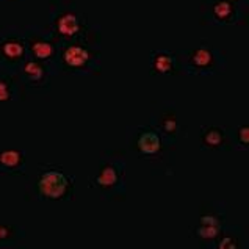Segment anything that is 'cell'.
<instances>
[{
  "instance_id": "cell-1",
  "label": "cell",
  "mask_w": 249,
  "mask_h": 249,
  "mask_svg": "<svg viewBox=\"0 0 249 249\" xmlns=\"http://www.w3.org/2000/svg\"><path fill=\"white\" fill-rule=\"evenodd\" d=\"M74 180L58 166H44L36 179V191L44 201H63L72 196Z\"/></svg>"
},
{
  "instance_id": "cell-2",
  "label": "cell",
  "mask_w": 249,
  "mask_h": 249,
  "mask_svg": "<svg viewBox=\"0 0 249 249\" xmlns=\"http://www.w3.org/2000/svg\"><path fill=\"white\" fill-rule=\"evenodd\" d=\"M61 65L71 72H85L96 63V53L92 49L79 39L65 42L60 52Z\"/></svg>"
},
{
  "instance_id": "cell-3",
  "label": "cell",
  "mask_w": 249,
  "mask_h": 249,
  "mask_svg": "<svg viewBox=\"0 0 249 249\" xmlns=\"http://www.w3.org/2000/svg\"><path fill=\"white\" fill-rule=\"evenodd\" d=\"M52 30L56 38L61 41H77L83 36L85 30H87V24H85L83 18L79 13L72 10H63L53 14L52 18Z\"/></svg>"
},
{
  "instance_id": "cell-4",
  "label": "cell",
  "mask_w": 249,
  "mask_h": 249,
  "mask_svg": "<svg viewBox=\"0 0 249 249\" xmlns=\"http://www.w3.org/2000/svg\"><path fill=\"white\" fill-rule=\"evenodd\" d=\"M28 58L27 39L19 33H6L0 38V63L8 69H19Z\"/></svg>"
},
{
  "instance_id": "cell-5",
  "label": "cell",
  "mask_w": 249,
  "mask_h": 249,
  "mask_svg": "<svg viewBox=\"0 0 249 249\" xmlns=\"http://www.w3.org/2000/svg\"><path fill=\"white\" fill-rule=\"evenodd\" d=\"M187 65L191 72L195 74H209L212 71H215L218 65L216 52L209 46L195 47L187 55Z\"/></svg>"
},
{
  "instance_id": "cell-6",
  "label": "cell",
  "mask_w": 249,
  "mask_h": 249,
  "mask_svg": "<svg viewBox=\"0 0 249 249\" xmlns=\"http://www.w3.org/2000/svg\"><path fill=\"white\" fill-rule=\"evenodd\" d=\"M27 46H28V56L30 58L44 63L53 60L56 53H58V46H56L55 39L42 33L30 35L27 39Z\"/></svg>"
},
{
  "instance_id": "cell-7",
  "label": "cell",
  "mask_w": 249,
  "mask_h": 249,
  "mask_svg": "<svg viewBox=\"0 0 249 249\" xmlns=\"http://www.w3.org/2000/svg\"><path fill=\"white\" fill-rule=\"evenodd\" d=\"M124 180V168L118 165V163H104V165L99 168L97 174L92 179V185L99 190H115L123 185Z\"/></svg>"
},
{
  "instance_id": "cell-8",
  "label": "cell",
  "mask_w": 249,
  "mask_h": 249,
  "mask_svg": "<svg viewBox=\"0 0 249 249\" xmlns=\"http://www.w3.org/2000/svg\"><path fill=\"white\" fill-rule=\"evenodd\" d=\"M137 149L140 155L147 159H155L161 154V133L152 127H143L138 130Z\"/></svg>"
},
{
  "instance_id": "cell-9",
  "label": "cell",
  "mask_w": 249,
  "mask_h": 249,
  "mask_svg": "<svg viewBox=\"0 0 249 249\" xmlns=\"http://www.w3.org/2000/svg\"><path fill=\"white\" fill-rule=\"evenodd\" d=\"M19 69L20 74H22V79L27 83L33 85V87H42L49 80V69L44 61L35 60L28 56Z\"/></svg>"
},
{
  "instance_id": "cell-10",
  "label": "cell",
  "mask_w": 249,
  "mask_h": 249,
  "mask_svg": "<svg viewBox=\"0 0 249 249\" xmlns=\"http://www.w3.org/2000/svg\"><path fill=\"white\" fill-rule=\"evenodd\" d=\"M210 14L216 24L226 25V24L235 22L238 11H237L235 2H232V0H216V2L212 5Z\"/></svg>"
},
{
  "instance_id": "cell-11",
  "label": "cell",
  "mask_w": 249,
  "mask_h": 249,
  "mask_svg": "<svg viewBox=\"0 0 249 249\" xmlns=\"http://www.w3.org/2000/svg\"><path fill=\"white\" fill-rule=\"evenodd\" d=\"M25 154L19 149H5L0 152V169L10 174H22Z\"/></svg>"
},
{
  "instance_id": "cell-12",
  "label": "cell",
  "mask_w": 249,
  "mask_h": 249,
  "mask_svg": "<svg viewBox=\"0 0 249 249\" xmlns=\"http://www.w3.org/2000/svg\"><path fill=\"white\" fill-rule=\"evenodd\" d=\"M151 66L155 74L166 75L174 71L176 58H174V55L168 51H155L151 55Z\"/></svg>"
},
{
  "instance_id": "cell-13",
  "label": "cell",
  "mask_w": 249,
  "mask_h": 249,
  "mask_svg": "<svg viewBox=\"0 0 249 249\" xmlns=\"http://www.w3.org/2000/svg\"><path fill=\"white\" fill-rule=\"evenodd\" d=\"M226 141V133L221 127L209 125L201 133V143L207 149H219Z\"/></svg>"
},
{
  "instance_id": "cell-14",
  "label": "cell",
  "mask_w": 249,
  "mask_h": 249,
  "mask_svg": "<svg viewBox=\"0 0 249 249\" xmlns=\"http://www.w3.org/2000/svg\"><path fill=\"white\" fill-rule=\"evenodd\" d=\"M159 129L163 135H166V137L173 138L177 135V130H179V123H177V116L174 115L173 111L169 113H165V115H161L160 119H159Z\"/></svg>"
},
{
  "instance_id": "cell-15",
  "label": "cell",
  "mask_w": 249,
  "mask_h": 249,
  "mask_svg": "<svg viewBox=\"0 0 249 249\" xmlns=\"http://www.w3.org/2000/svg\"><path fill=\"white\" fill-rule=\"evenodd\" d=\"M221 233V226L215 224H204L199 223V226L195 229V235L201 240H216Z\"/></svg>"
},
{
  "instance_id": "cell-16",
  "label": "cell",
  "mask_w": 249,
  "mask_h": 249,
  "mask_svg": "<svg viewBox=\"0 0 249 249\" xmlns=\"http://www.w3.org/2000/svg\"><path fill=\"white\" fill-rule=\"evenodd\" d=\"M14 96V85L5 75H0V102H8Z\"/></svg>"
},
{
  "instance_id": "cell-17",
  "label": "cell",
  "mask_w": 249,
  "mask_h": 249,
  "mask_svg": "<svg viewBox=\"0 0 249 249\" xmlns=\"http://www.w3.org/2000/svg\"><path fill=\"white\" fill-rule=\"evenodd\" d=\"M237 141L240 146H243L245 149H248L249 146V129L248 125H241L237 130Z\"/></svg>"
},
{
  "instance_id": "cell-18",
  "label": "cell",
  "mask_w": 249,
  "mask_h": 249,
  "mask_svg": "<svg viewBox=\"0 0 249 249\" xmlns=\"http://www.w3.org/2000/svg\"><path fill=\"white\" fill-rule=\"evenodd\" d=\"M14 235V229L8 224H0V243H3V241H8L11 240Z\"/></svg>"
},
{
  "instance_id": "cell-19",
  "label": "cell",
  "mask_w": 249,
  "mask_h": 249,
  "mask_svg": "<svg viewBox=\"0 0 249 249\" xmlns=\"http://www.w3.org/2000/svg\"><path fill=\"white\" fill-rule=\"evenodd\" d=\"M218 248H221V249H235V248H238V243L232 237H223L221 240H219Z\"/></svg>"
},
{
  "instance_id": "cell-20",
  "label": "cell",
  "mask_w": 249,
  "mask_h": 249,
  "mask_svg": "<svg viewBox=\"0 0 249 249\" xmlns=\"http://www.w3.org/2000/svg\"><path fill=\"white\" fill-rule=\"evenodd\" d=\"M199 223H204V224H215V226H223V219L216 216V215H202L201 216V221Z\"/></svg>"
},
{
  "instance_id": "cell-21",
  "label": "cell",
  "mask_w": 249,
  "mask_h": 249,
  "mask_svg": "<svg viewBox=\"0 0 249 249\" xmlns=\"http://www.w3.org/2000/svg\"><path fill=\"white\" fill-rule=\"evenodd\" d=\"M232 2H241V0H232Z\"/></svg>"
},
{
  "instance_id": "cell-22",
  "label": "cell",
  "mask_w": 249,
  "mask_h": 249,
  "mask_svg": "<svg viewBox=\"0 0 249 249\" xmlns=\"http://www.w3.org/2000/svg\"><path fill=\"white\" fill-rule=\"evenodd\" d=\"M13 2H14V0H13Z\"/></svg>"
}]
</instances>
